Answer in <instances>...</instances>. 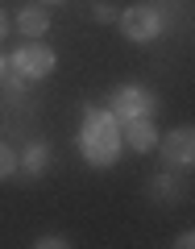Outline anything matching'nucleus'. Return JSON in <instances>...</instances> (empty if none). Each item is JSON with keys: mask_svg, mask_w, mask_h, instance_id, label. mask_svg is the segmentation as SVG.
<instances>
[{"mask_svg": "<svg viewBox=\"0 0 195 249\" xmlns=\"http://www.w3.org/2000/svg\"><path fill=\"white\" fill-rule=\"evenodd\" d=\"M13 25H17L25 37H46V34H50V9H46V4H37V0H29L25 9L17 13V21H13Z\"/></svg>", "mask_w": 195, "mask_h": 249, "instance_id": "8", "label": "nucleus"}, {"mask_svg": "<svg viewBox=\"0 0 195 249\" xmlns=\"http://www.w3.org/2000/svg\"><path fill=\"white\" fill-rule=\"evenodd\" d=\"M158 124H154V116H133V121H121V145L133 154H154V145H158Z\"/></svg>", "mask_w": 195, "mask_h": 249, "instance_id": "6", "label": "nucleus"}, {"mask_svg": "<svg viewBox=\"0 0 195 249\" xmlns=\"http://www.w3.org/2000/svg\"><path fill=\"white\" fill-rule=\"evenodd\" d=\"M154 154H158L162 166H170V170H191V162H195V129L191 124L170 129L166 137H158Z\"/></svg>", "mask_w": 195, "mask_h": 249, "instance_id": "5", "label": "nucleus"}, {"mask_svg": "<svg viewBox=\"0 0 195 249\" xmlns=\"http://www.w3.org/2000/svg\"><path fill=\"white\" fill-rule=\"evenodd\" d=\"M17 170H21L25 178H42L46 170H50V142H42V137L29 142L25 150L17 154Z\"/></svg>", "mask_w": 195, "mask_h": 249, "instance_id": "7", "label": "nucleus"}, {"mask_svg": "<svg viewBox=\"0 0 195 249\" xmlns=\"http://www.w3.org/2000/svg\"><path fill=\"white\" fill-rule=\"evenodd\" d=\"M4 75H9V58H4V54H0V79H4Z\"/></svg>", "mask_w": 195, "mask_h": 249, "instance_id": "16", "label": "nucleus"}, {"mask_svg": "<svg viewBox=\"0 0 195 249\" xmlns=\"http://www.w3.org/2000/svg\"><path fill=\"white\" fill-rule=\"evenodd\" d=\"M0 96L9 100V104H21V100H25V79H21V75H4V79H0Z\"/></svg>", "mask_w": 195, "mask_h": 249, "instance_id": "10", "label": "nucleus"}, {"mask_svg": "<svg viewBox=\"0 0 195 249\" xmlns=\"http://www.w3.org/2000/svg\"><path fill=\"white\" fill-rule=\"evenodd\" d=\"M150 196H154V199H175V196H178V187H175V170H170V166H162V170H158V178L150 183Z\"/></svg>", "mask_w": 195, "mask_h": 249, "instance_id": "9", "label": "nucleus"}, {"mask_svg": "<svg viewBox=\"0 0 195 249\" xmlns=\"http://www.w3.org/2000/svg\"><path fill=\"white\" fill-rule=\"evenodd\" d=\"M191 245H195V232H191V229H183V232L175 237V249H191Z\"/></svg>", "mask_w": 195, "mask_h": 249, "instance_id": "14", "label": "nucleus"}, {"mask_svg": "<svg viewBox=\"0 0 195 249\" xmlns=\"http://www.w3.org/2000/svg\"><path fill=\"white\" fill-rule=\"evenodd\" d=\"M13 175H17V150H9V145L0 142V183L13 178Z\"/></svg>", "mask_w": 195, "mask_h": 249, "instance_id": "11", "label": "nucleus"}, {"mask_svg": "<svg viewBox=\"0 0 195 249\" xmlns=\"http://www.w3.org/2000/svg\"><path fill=\"white\" fill-rule=\"evenodd\" d=\"M104 108L116 116V121L154 116V112H158V96H154L150 88H142V83H121V88H112V96H108Z\"/></svg>", "mask_w": 195, "mask_h": 249, "instance_id": "4", "label": "nucleus"}, {"mask_svg": "<svg viewBox=\"0 0 195 249\" xmlns=\"http://www.w3.org/2000/svg\"><path fill=\"white\" fill-rule=\"evenodd\" d=\"M9 29H13V21H9V13L0 9V42H4V34H9Z\"/></svg>", "mask_w": 195, "mask_h": 249, "instance_id": "15", "label": "nucleus"}, {"mask_svg": "<svg viewBox=\"0 0 195 249\" xmlns=\"http://www.w3.org/2000/svg\"><path fill=\"white\" fill-rule=\"evenodd\" d=\"M121 121H116L108 108H96V104H83V121H79V154L88 166L96 170H108L116 166L121 158Z\"/></svg>", "mask_w": 195, "mask_h": 249, "instance_id": "1", "label": "nucleus"}, {"mask_svg": "<svg viewBox=\"0 0 195 249\" xmlns=\"http://www.w3.org/2000/svg\"><path fill=\"white\" fill-rule=\"evenodd\" d=\"M34 249H71V237H62V232H46V237L34 241Z\"/></svg>", "mask_w": 195, "mask_h": 249, "instance_id": "13", "label": "nucleus"}, {"mask_svg": "<svg viewBox=\"0 0 195 249\" xmlns=\"http://www.w3.org/2000/svg\"><path fill=\"white\" fill-rule=\"evenodd\" d=\"M116 4H104V0H100V4H91V21H96V25H116Z\"/></svg>", "mask_w": 195, "mask_h": 249, "instance_id": "12", "label": "nucleus"}, {"mask_svg": "<svg viewBox=\"0 0 195 249\" xmlns=\"http://www.w3.org/2000/svg\"><path fill=\"white\" fill-rule=\"evenodd\" d=\"M116 25H121L124 42L150 46V42H158V37L166 34V13L145 0V4H129V9H121V13H116Z\"/></svg>", "mask_w": 195, "mask_h": 249, "instance_id": "2", "label": "nucleus"}, {"mask_svg": "<svg viewBox=\"0 0 195 249\" xmlns=\"http://www.w3.org/2000/svg\"><path fill=\"white\" fill-rule=\"evenodd\" d=\"M37 4H58V0H37Z\"/></svg>", "mask_w": 195, "mask_h": 249, "instance_id": "17", "label": "nucleus"}, {"mask_svg": "<svg viewBox=\"0 0 195 249\" xmlns=\"http://www.w3.org/2000/svg\"><path fill=\"white\" fill-rule=\"evenodd\" d=\"M54 67H58V54H54L42 37H25V42L9 54V71L21 75L25 83H37V79H46V75H54Z\"/></svg>", "mask_w": 195, "mask_h": 249, "instance_id": "3", "label": "nucleus"}]
</instances>
